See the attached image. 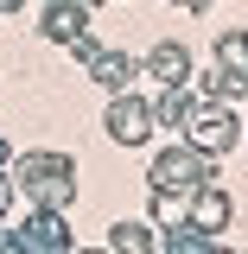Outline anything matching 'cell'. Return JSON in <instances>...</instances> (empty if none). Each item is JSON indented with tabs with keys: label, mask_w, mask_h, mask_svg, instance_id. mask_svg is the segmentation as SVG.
Here are the masks:
<instances>
[{
	"label": "cell",
	"mask_w": 248,
	"mask_h": 254,
	"mask_svg": "<svg viewBox=\"0 0 248 254\" xmlns=\"http://www.w3.org/2000/svg\"><path fill=\"white\" fill-rule=\"evenodd\" d=\"M19 190L38 210H70L77 203V165L64 153H26L19 159Z\"/></svg>",
	"instance_id": "6da1fadb"
},
{
	"label": "cell",
	"mask_w": 248,
	"mask_h": 254,
	"mask_svg": "<svg viewBox=\"0 0 248 254\" xmlns=\"http://www.w3.org/2000/svg\"><path fill=\"white\" fill-rule=\"evenodd\" d=\"M217 178V159L210 153H197V146H165V153L153 159V172H147V185L153 190H197V185H210Z\"/></svg>",
	"instance_id": "7a4b0ae2"
},
{
	"label": "cell",
	"mask_w": 248,
	"mask_h": 254,
	"mask_svg": "<svg viewBox=\"0 0 248 254\" xmlns=\"http://www.w3.org/2000/svg\"><path fill=\"white\" fill-rule=\"evenodd\" d=\"M108 140H115V146H147V140H153V102H140V95H121L115 89V102H108Z\"/></svg>",
	"instance_id": "3957f363"
},
{
	"label": "cell",
	"mask_w": 248,
	"mask_h": 254,
	"mask_svg": "<svg viewBox=\"0 0 248 254\" xmlns=\"http://www.w3.org/2000/svg\"><path fill=\"white\" fill-rule=\"evenodd\" d=\"M185 140L197 146V153H210V159L229 153V146H236V115H229L223 102H197L191 121H185Z\"/></svg>",
	"instance_id": "277c9868"
},
{
	"label": "cell",
	"mask_w": 248,
	"mask_h": 254,
	"mask_svg": "<svg viewBox=\"0 0 248 254\" xmlns=\"http://www.w3.org/2000/svg\"><path fill=\"white\" fill-rule=\"evenodd\" d=\"M229 216H236V197H229L223 185H197V190H191L185 222L197 229V235H223V229H229Z\"/></svg>",
	"instance_id": "5b68a950"
},
{
	"label": "cell",
	"mask_w": 248,
	"mask_h": 254,
	"mask_svg": "<svg viewBox=\"0 0 248 254\" xmlns=\"http://www.w3.org/2000/svg\"><path fill=\"white\" fill-rule=\"evenodd\" d=\"M83 26H89V0H45V6H38V32H45L51 45L83 38Z\"/></svg>",
	"instance_id": "8992f818"
},
{
	"label": "cell",
	"mask_w": 248,
	"mask_h": 254,
	"mask_svg": "<svg viewBox=\"0 0 248 254\" xmlns=\"http://www.w3.org/2000/svg\"><path fill=\"white\" fill-rule=\"evenodd\" d=\"M140 70H147V76H159V83H191V51L178 45V38H159L153 51L140 58Z\"/></svg>",
	"instance_id": "52a82bcc"
},
{
	"label": "cell",
	"mask_w": 248,
	"mask_h": 254,
	"mask_svg": "<svg viewBox=\"0 0 248 254\" xmlns=\"http://www.w3.org/2000/svg\"><path fill=\"white\" fill-rule=\"evenodd\" d=\"M197 102H204V95L191 89V83H165V89H159V102H153V121H159V127H185Z\"/></svg>",
	"instance_id": "ba28073f"
},
{
	"label": "cell",
	"mask_w": 248,
	"mask_h": 254,
	"mask_svg": "<svg viewBox=\"0 0 248 254\" xmlns=\"http://www.w3.org/2000/svg\"><path fill=\"white\" fill-rule=\"evenodd\" d=\"M83 70H89L102 89H127V76H134V58H127V51H108V45H95V58L83 64Z\"/></svg>",
	"instance_id": "9c48e42d"
},
{
	"label": "cell",
	"mask_w": 248,
	"mask_h": 254,
	"mask_svg": "<svg viewBox=\"0 0 248 254\" xmlns=\"http://www.w3.org/2000/svg\"><path fill=\"white\" fill-rule=\"evenodd\" d=\"M108 254H153V222H115L108 229Z\"/></svg>",
	"instance_id": "30bf717a"
},
{
	"label": "cell",
	"mask_w": 248,
	"mask_h": 254,
	"mask_svg": "<svg viewBox=\"0 0 248 254\" xmlns=\"http://www.w3.org/2000/svg\"><path fill=\"white\" fill-rule=\"evenodd\" d=\"M185 203H191V190H159L153 216H159V222H185Z\"/></svg>",
	"instance_id": "8fae6325"
}]
</instances>
